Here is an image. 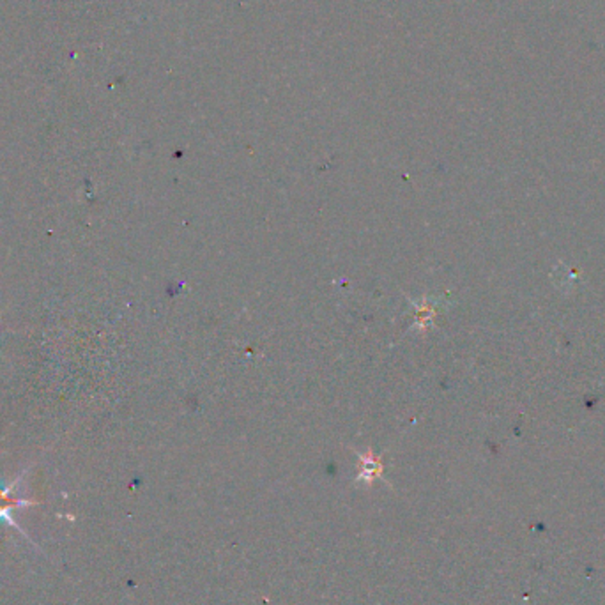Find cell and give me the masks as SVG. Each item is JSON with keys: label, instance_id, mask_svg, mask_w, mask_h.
Listing matches in <instances>:
<instances>
[{"label": "cell", "instance_id": "6da1fadb", "mask_svg": "<svg viewBox=\"0 0 605 605\" xmlns=\"http://www.w3.org/2000/svg\"><path fill=\"white\" fill-rule=\"evenodd\" d=\"M34 505V501H29V499H22V498H16V499H9V501H0V521L8 522L9 526H13V528L18 529L22 535L25 536V538H29V535H25V531L22 528H19L18 522L15 521V517H13V512L18 508H22V506H31Z\"/></svg>", "mask_w": 605, "mask_h": 605}]
</instances>
